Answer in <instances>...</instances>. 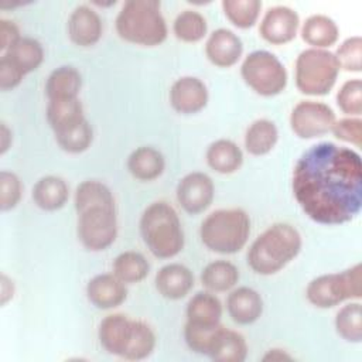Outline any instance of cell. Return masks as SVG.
<instances>
[{
    "label": "cell",
    "mask_w": 362,
    "mask_h": 362,
    "mask_svg": "<svg viewBox=\"0 0 362 362\" xmlns=\"http://www.w3.org/2000/svg\"><path fill=\"white\" fill-rule=\"evenodd\" d=\"M25 75L6 55L0 57V89L3 92L17 88Z\"/></svg>",
    "instance_id": "42"
},
{
    "label": "cell",
    "mask_w": 362,
    "mask_h": 362,
    "mask_svg": "<svg viewBox=\"0 0 362 362\" xmlns=\"http://www.w3.org/2000/svg\"><path fill=\"white\" fill-rule=\"evenodd\" d=\"M339 69L346 72H361L362 69V38L354 35L346 38L334 54Z\"/></svg>",
    "instance_id": "38"
},
{
    "label": "cell",
    "mask_w": 362,
    "mask_h": 362,
    "mask_svg": "<svg viewBox=\"0 0 362 362\" xmlns=\"http://www.w3.org/2000/svg\"><path fill=\"white\" fill-rule=\"evenodd\" d=\"M245 83L257 95L272 98L287 86V71L281 61L266 49H256L245 57L240 65Z\"/></svg>",
    "instance_id": "9"
},
{
    "label": "cell",
    "mask_w": 362,
    "mask_h": 362,
    "mask_svg": "<svg viewBox=\"0 0 362 362\" xmlns=\"http://www.w3.org/2000/svg\"><path fill=\"white\" fill-rule=\"evenodd\" d=\"M82 88V76L75 66L62 65L55 68L47 78L45 95L48 100L78 98Z\"/></svg>",
    "instance_id": "27"
},
{
    "label": "cell",
    "mask_w": 362,
    "mask_h": 362,
    "mask_svg": "<svg viewBox=\"0 0 362 362\" xmlns=\"http://www.w3.org/2000/svg\"><path fill=\"white\" fill-rule=\"evenodd\" d=\"M226 310L233 322L249 325L262 317L263 298L255 288L242 286L228 294Z\"/></svg>",
    "instance_id": "18"
},
{
    "label": "cell",
    "mask_w": 362,
    "mask_h": 362,
    "mask_svg": "<svg viewBox=\"0 0 362 362\" xmlns=\"http://www.w3.org/2000/svg\"><path fill=\"white\" fill-rule=\"evenodd\" d=\"M239 281V269L228 260H214L201 272V283L211 293H225Z\"/></svg>",
    "instance_id": "29"
},
{
    "label": "cell",
    "mask_w": 362,
    "mask_h": 362,
    "mask_svg": "<svg viewBox=\"0 0 362 362\" xmlns=\"http://www.w3.org/2000/svg\"><path fill=\"white\" fill-rule=\"evenodd\" d=\"M21 38L20 30L11 20L1 18L0 20V49L1 54H6L11 47L17 44V41Z\"/></svg>",
    "instance_id": "43"
},
{
    "label": "cell",
    "mask_w": 362,
    "mask_h": 362,
    "mask_svg": "<svg viewBox=\"0 0 362 362\" xmlns=\"http://www.w3.org/2000/svg\"><path fill=\"white\" fill-rule=\"evenodd\" d=\"M303 246L300 232L290 223H274L250 245L246 259L249 267L260 276H272L294 260Z\"/></svg>",
    "instance_id": "3"
},
{
    "label": "cell",
    "mask_w": 362,
    "mask_h": 362,
    "mask_svg": "<svg viewBox=\"0 0 362 362\" xmlns=\"http://www.w3.org/2000/svg\"><path fill=\"white\" fill-rule=\"evenodd\" d=\"M133 320L124 314L106 315L98 328V338L106 352L116 356H123L127 341L130 338Z\"/></svg>",
    "instance_id": "19"
},
{
    "label": "cell",
    "mask_w": 362,
    "mask_h": 362,
    "mask_svg": "<svg viewBox=\"0 0 362 362\" xmlns=\"http://www.w3.org/2000/svg\"><path fill=\"white\" fill-rule=\"evenodd\" d=\"M300 27V17L296 10L287 6L270 7L259 25L260 37L272 45H284L293 41Z\"/></svg>",
    "instance_id": "12"
},
{
    "label": "cell",
    "mask_w": 362,
    "mask_h": 362,
    "mask_svg": "<svg viewBox=\"0 0 362 362\" xmlns=\"http://www.w3.org/2000/svg\"><path fill=\"white\" fill-rule=\"evenodd\" d=\"M337 105L342 113L359 117L362 113V82L359 78L345 81L337 92Z\"/></svg>",
    "instance_id": "37"
},
{
    "label": "cell",
    "mask_w": 362,
    "mask_h": 362,
    "mask_svg": "<svg viewBox=\"0 0 362 362\" xmlns=\"http://www.w3.org/2000/svg\"><path fill=\"white\" fill-rule=\"evenodd\" d=\"M334 327L344 341L352 344L362 341V308L359 300L351 301L338 310Z\"/></svg>",
    "instance_id": "32"
},
{
    "label": "cell",
    "mask_w": 362,
    "mask_h": 362,
    "mask_svg": "<svg viewBox=\"0 0 362 362\" xmlns=\"http://www.w3.org/2000/svg\"><path fill=\"white\" fill-rule=\"evenodd\" d=\"M250 235V218L242 208L216 209L201 222L199 238L215 253L233 255L245 247Z\"/></svg>",
    "instance_id": "6"
},
{
    "label": "cell",
    "mask_w": 362,
    "mask_h": 362,
    "mask_svg": "<svg viewBox=\"0 0 362 362\" xmlns=\"http://www.w3.org/2000/svg\"><path fill=\"white\" fill-rule=\"evenodd\" d=\"M222 303L211 291H198L195 293L185 310L187 324L197 327H216L221 324L222 318Z\"/></svg>",
    "instance_id": "21"
},
{
    "label": "cell",
    "mask_w": 362,
    "mask_h": 362,
    "mask_svg": "<svg viewBox=\"0 0 362 362\" xmlns=\"http://www.w3.org/2000/svg\"><path fill=\"white\" fill-rule=\"evenodd\" d=\"M243 52L242 40L228 28L212 31L205 42L208 61L218 68H230L240 59Z\"/></svg>",
    "instance_id": "16"
},
{
    "label": "cell",
    "mask_w": 362,
    "mask_h": 362,
    "mask_svg": "<svg viewBox=\"0 0 362 362\" xmlns=\"http://www.w3.org/2000/svg\"><path fill=\"white\" fill-rule=\"evenodd\" d=\"M277 140L279 130L274 122L269 119H257L246 129L245 148L252 156H266L274 148Z\"/></svg>",
    "instance_id": "28"
},
{
    "label": "cell",
    "mask_w": 362,
    "mask_h": 362,
    "mask_svg": "<svg viewBox=\"0 0 362 362\" xmlns=\"http://www.w3.org/2000/svg\"><path fill=\"white\" fill-rule=\"evenodd\" d=\"M301 38L310 48L327 49L339 38L337 23L325 14H313L305 18L301 25Z\"/></svg>",
    "instance_id": "25"
},
{
    "label": "cell",
    "mask_w": 362,
    "mask_h": 362,
    "mask_svg": "<svg viewBox=\"0 0 362 362\" xmlns=\"http://www.w3.org/2000/svg\"><path fill=\"white\" fill-rule=\"evenodd\" d=\"M154 284L158 294L164 298L181 300L192 290L194 274L181 263H168L157 272Z\"/></svg>",
    "instance_id": "17"
},
{
    "label": "cell",
    "mask_w": 362,
    "mask_h": 362,
    "mask_svg": "<svg viewBox=\"0 0 362 362\" xmlns=\"http://www.w3.org/2000/svg\"><path fill=\"white\" fill-rule=\"evenodd\" d=\"M31 197L40 209L48 212L58 211L68 202L69 187L58 175H45L34 184Z\"/></svg>",
    "instance_id": "23"
},
{
    "label": "cell",
    "mask_w": 362,
    "mask_h": 362,
    "mask_svg": "<svg viewBox=\"0 0 362 362\" xmlns=\"http://www.w3.org/2000/svg\"><path fill=\"white\" fill-rule=\"evenodd\" d=\"M6 55L24 75L35 71L44 61L42 45L30 37H21L14 47H11Z\"/></svg>",
    "instance_id": "31"
},
{
    "label": "cell",
    "mask_w": 362,
    "mask_h": 362,
    "mask_svg": "<svg viewBox=\"0 0 362 362\" xmlns=\"http://www.w3.org/2000/svg\"><path fill=\"white\" fill-rule=\"evenodd\" d=\"M165 168V158L154 147L141 146L127 157V170L139 181L148 182L157 180Z\"/></svg>",
    "instance_id": "22"
},
{
    "label": "cell",
    "mask_w": 362,
    "mask_h": 362,
    "mask_svg": "<svg viewBox=\"0 0 362 362\" xmlns=\"http://www.w3.org/2000/svg\"><path fill=\"white\" fill-rule=\"evenodd\" d=\"M206 356L216 362H243L247 356V342L240 332L221 325Z\"/></svg>",
    "instance_id": "20"
},
{
    "label": "cell",
    "mask_w": 362,
    "mask_h": 362,
    "mask_svg": "<svg viewBox=\"0 0 362 362\" xmlns=\"http://www.w3.org/2000/svg\"><path fill=\"white\" fill-rule=\"evenodd\" d=\"M117 35L126 42L157 47L167 40L168 28L157 0H129L116 16Z\"/></svg>",
    "instance_id": "4"
},
{
    "label": "cell",
    "mask_w": 362,
    "mask_h": 362,
    "mask_svg": "<svg viewBox=\"0 0 362 362\" xmlns=\"http://www.w3.org/2000/svg\"><path fill=\"white\" fill-rule=\"evenodd\" d=\"M13 144V133H11V129L4 123L1 122L0 123V154H6L7 150L11 147Z\"/></svg>",
    "instance_id": "45"
},
{
    "label": "cell",
    "mask_w": 362,
    "mask_h": 362,
    "mask_svg": "<svg viewBox=\"0 0 362 362\" xmlns=\"http://www.w3.org/2000/svg\"><path fill=\"white\" fill-rule=\"evenodd\" d=\"M23 197V184L13 171L0 173V208L3 212L14 209Z\"/></svg>",
    "instance_id": "39"
},
{
    "label": "cell",
    "mask_w": 362,
    "mask_h": 362,
    "mask_svg": "<svg viewBox=\"0 0 362 362\" xmlns=\"http://www.w3.org/2000/svg\"><path fill=\"white\" fill-rule=\"evenodd\" d=\"M156 334L148 324L140 320H133L130 338L123 352L124 359L141 361L150 356L156 348Z\"/></svg>",
    "instance_id": "33"
},
{
    "label": "cell",
    "mask_w": 362,
    "mask_h": 362,
    "mask_svg": "<svg viewBox=\"0 0 362 362\" xmlns=\"http://www.w3.org/2000/svg\"><path fill=\"white\" fill-rule=\"evenodd\" d=\"M305 297L317 308H332L346 300L362 297V266L356 263L342 272L321 274L305 288Z\"/></svg>",
    "instance_id": "8"
},
{
    "label": "cell",
    "mask_w": 362,
    "mask_h": 362,
    "mask_svg": "<svg viewBox=\"0 0 362 362\" xmlns=\"http://www.w3.org/2000/svg\"><path fill=\"white\" fill-rule=\"evenodd\" d=\"M83 106L79 98H64L48 100L47 122L54 134L85 120Z\"/></svg>",
    "instance_id": "26"
},
{
    "label": "cell",
    "mask_w": 362,
    "mask_h": 362,
    "mask_svg": "<svg viewBox=\"0 0 362 362\" xmlns=\"http://www.w3.org/2000/svg\"><path fill=\"white\" fill-rule=\"evenodd\" d=\"M174 35L182 42H198L208 31L205 17L197 10H182L173 23Z\"/></svg>",
    "instance_id": "34"
},
{
    "label": "cell",
    "mask_w": 362,
    "mask_h": 362,
    "mask_svg": "<svg viewBox=\"0 0 362 362\" xmlns=\"http://www.w3.org/2000/svg\"><path fill=\"white\" fill-rule=\"evenodd\" d=\"M54 136L57 144L69 154H79L86 151L93 141V130L88 119L59 133H55Z\"/></svg>",
    "instance_id": "36"
},
{
    "label": "cell",
    "mask_w": 362,
    "mask_h": 362,
    "mask_svg": "<svg viewBox=\"0 0 362 362\" xmlns=\"http://www.w3.org/2000/svg\"><path fill=\"white\" fill-rule=\"evenodd\" d=\"M335 120L337 117L332 107L315 100H301L290 113V127L293 133L304 140L325 136L331 132Z\"/></svg>",
    "instance_id": "10"
},
{
    "label": "cell",
    "mask_w": 362,
    "mask_h": 362,
    "mask_svg": "<svg viewBox=\"0 0 362 362\" xmlns=\"http://www.w3.org/2000/svg\"><path fill=\"white\" fill-rule=\"evenodd\" d=\"M113 274L124 284H134L143 281L150 272L148 260L134 250H126L113 260Z\"/></svg>",
    "instance_id": "30"
},
{
    "label": "cell",
    "mask_w": 362,
    "mask_h": 362,
    "mask_svg": "<svg viewBox=\"0 0 362 362\" xmlns=\"http://www.w3.org/2000/svg\"><path fill=\"white\" fill-rule=\"evenodd\" d=\"M293 356L284 351V349H280V348H272L269 349L263 356H262V361H267V362H280V361H291Z\"/></svg>",
    "instance_id": "46"
},
{
    "label": "cell",
    "mask_w": 362,
    "mask_h": 362,
    "mask_svg": "<svg viewBox=\"0 0 362 362\" xmlns=\"http://www.w3.org/2000/svg\"><path fill=\"white\" fill-rule=\"evenodd\" d=\"M222 324L216 327H197L185 322L184 327V339L187 346L199 355H206L209 351V346L212 344V339L216 334V331L221 328Z\"/></svg>",
    "instance_id": "40"
},
{
    "label": "cell",
    "mask_w": 362,
    "mask_h": 362,
    "mask_svg": "<svg viewBox=\"0 0 362 362\" xmlns=\"http://www.w3.org/2000/svg\"><path fill=\"white\" fill-rule=\"evenodd\" d=\"M168 99L171 107L181 115H195L201 112L209 99L206 85L197 76H181L170 88Z\"/></svg>",
    "instance_id": "13"
},
{
    "label": "cell",
    "mask_w": 362,
    "mask_h": 362,
    "mask_svg": "<svg viewBox=\"0 0 362 362\" xmlns=\"http://www.w3.org/2000/svg\"><path fill=\"white\" fill-rule=\"evenodd\" d=\"M206 164L218 174L236 173L243 164V153L240 147L228 139L212 141L205 153Z\"/></svg>",
    "instance_id": "24"
},
{
    "label": "cell",
    "mask_w": 362,
    "mask_h": 362,
    "mask_svg": "<svg viewBox=\"0 0 362 362\" xmlns=\"http://www.w3.org/2000/svg\"><path fill=\"white\" fill-rule=\"evenodd\" d=\"M339 74L334 52L328 49L307 48L301 51L294 64V81L303 95L324 96L332 90Z\"/></svg>",
    "instance_id": "7"
},
{
    "label": "cell",
    "mask_w": 362,
    "mask_h": 362,
    "mask_svg": "<svg viewBox=\"0 0 362 362\" xmlns=\"http://www.w3.org/2000/svg\"><path fill=\"white\" fill-rule=\"evenodd\" d=\"M69 40L78 47L95 45L103 33L100 16L95 8L81 4L74 8L66 24Z\"/></svg>",
    "instance_id": "14"
},
{
    "label": "cell",
    "mask_w": 362,
    "mask_h": 362,
    "mask_svg": "<svg viewBox=\"0 0 362 362\" xmlns=\"http://www.w3.org/2000/svg\"><path fill=\"white\" fill-rule=\"evenodd\" d=\"M331 132L338 140H341L344 143L354 144L355 147H361V144H362V120H361V117L348 116V117L335 120Z\"/></svg>",
    "instance_id": "41"
},
{
    "label": "cell",
    "mask_w": 362,
    "mask_h": 362,
    "mask_svg": "<svg viewBox=\"0 0 362 362\" xmlns=\"http://www.w3.org/2000/svg\"><path fill=\"white\" fill-rule=\"evenodd\" d=\"M175 195L185 212L198 215L211 206L215 197V185L208 174L192 171L180 180Z\"/></svg>",
    "instance_id": "11"
},
{
    "label": "cell",
    "mask_w": 362,
    "mask_h": 362,
    "mask_svg": "<svg viewBox=\"0 0 362 362\" xmlns=\"http://www.w3.org/2000/svg\"><path fill=\"white\" fill-rule=\"evenodd\" d=\"M14 293H16L14 281L6 273H1V276H0V304L6 305L8 301H11L14 297Z\"/></svg>",
    "instance_id": "44"
},
{
    "label": "cell",
    "mask_w": 362,
    "mask_h": 362,
    "mask_svg": "<svg viewBox=\"0 0 362 362\" xmlns=\"http://www.w3.org/2000/svg\"><path fill=\"white\" fill-rule=\"evenodd\" d=\"M78 239L90 252L106 250L117 236L116 204L110 188L98 180L82 181L75 191Z\"/></svg>",
    "instance_id": "2"
},
{
    "label": "cell",
    "mask_w": 362,
    "mask_h": 362,
    "mask_svg": "<svg viewBox=\"0 0 362 362\" xmlns=\"http://www.w3.org/2000/svg\"><path fill=\"white\" fill-rule=\"evenodd\" d=\"M293 195L315 223L342 225L362 208V161L358 151L331 141L307 148L291 174Z\"/></svg>",
    "instance_id": "1"
},
{
    "label": "cell",
    "mask_w": 362,
    "mask_h": 362,
    "mask_svg": "<svg viewBox=\"0 0 362 362\" xmlns=\"http://www.w3.org/2000/svg\"><path fill=\"white\" fill-rule=\"evenodd\" d=\"M221 6L225 17L242 30L253 27L262 10V1L259 0H223Z\"/></svg>",
    "instance_id": "35"
},
{
    "label": "cell",
    "mask_w": 362,
    "mask_h": 362,
    "mask_svg": "<svg viewBox=\"0 0 362 362\" xmlns=\"http://www.w3.org/2000/svg\"><path fill=\"white\" fill-rule=\"evenodd\" d=\"M140 235L150 250L158 259H171L184 247V230L175 209L164 202H151L140 216Z\"/></svg>",
    "instance_id": "5"
},
{
    "label": "cell",
    "mask_w": 362,
    "mask_h": 362,
    "mask_svg": "<svg viewBox=\"0 0 362 362\" xmlns=\"http://www.w3.org/2000/svg\"><path fill=\"white\" fill-rule=\"evenodd\" d=\"M86 297L96 308L112 310L126 301L127 287L113 273H102L88 281Z\"/></svg>",
    "instance_id": "15"
}]
</instances>
